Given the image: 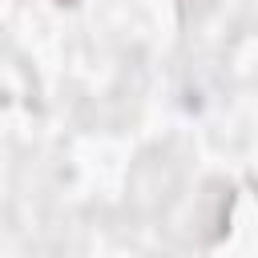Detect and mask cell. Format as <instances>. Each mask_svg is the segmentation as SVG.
<instances>
[{
    "instance_id": "6da1fadb",
    "label": "cell",
    "mask_w": 258,
    "mask_h": 258,
    "mask_svg": "<svg viewBox=\"0 0 258 258\" xmlns=\"http://www.w3.org/2000/svg\"><path fill=\"white\" fill-rule=\"evenodd\" d=\"M56 4H77V0H56Z\"/></svg>"
},
{
    "instance_id": "7a4b0ae2",
    "label": "cell",
    "mask_w": 258,
    "mask_h": 258,
    "mask_svg": "<svg viewBox=\"0 0 258 258\" xmlns=\"http://www.w3.org/2000/svg\"><path fill=\"white\" fill-rule=\"evenodd\" d=\"M198 4H202V0H198Z\"/></svg>"
}]
</instances>
